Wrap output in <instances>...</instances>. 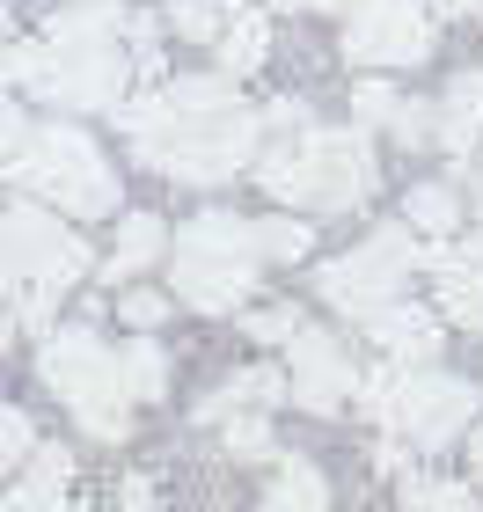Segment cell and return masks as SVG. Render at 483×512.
Here are the masks:
<instances>
[{
	"label": "cell",
	"mask_w": 483,
	"mask_h": 512,
	"mask_svg": "<svg viewBox=\"0 0 483 512\" xmlns=\"http://www.w3.org/2000/svg\"><path fill=\"white\" fill-rule=\"evenodd\" d=\"M359 410L374 417L388 439H403V447H454V439L476 425L483 388L440 374V366H396L388 359L381 374H366Z\"/></svg>",
	"instance_id": "8992f818"
},
{
	"label": "cell",
	"mask_w": 483,
	"mask_h": 512,
	"mask_svg": "<svg viewBox=\"0 0 483 512\" xmlns=\"http://www.w3.org/2000/svg\"><path fill=\"white\" fill-rule=\"evenodd\" d=\"M418 264H432L425 235H418L410 220H388V227H374L359 249L330 256V264L315 271V286H322V300H330L337 315L374 322L381 308H396V300H403V286H410V271H418Z\"/></svg>",
	"instance_id": "ba28073f"
},
{
	"label": "cell",
	"mask_w": 483,
	"mask_h": 512,
	"mask_svg": "<svg viewBox=\"0 0 483 512\" xmlns=\"http://www.w3.org/2000/svg\"><path fill=\"white\" fill-rule=\"evenodd\" d=\"M118 315L132 322V330H161V322H169V293H125Z\"/></svg>",
	"instance_id": "f546056e"
},
{
	"label": "cell",
	"mask_w": 483,
	"mask_h": 512,
	"mask_svg": "<svg viewBox=\"0 0 483 512\" xmlns=\"http://www.w3.org/2000/svg\"><path fill=\"white\" fill-rule=\"evenodd\" d=\"M161 256H169V227H161L154 213H125L118 242H110V256H103V278H140L147 264H161Z\"/></svg>",
	"instance_id": "ac0fdd59"
},
{
	"label": "cell",
	"mask_w": 483,
	"mask_h": 512,
	"mask_svg": "<svg viewBox=\"0 0 483 512\" xmlns=\"http://www.w3.org/2000/svg\"><path fill=\"white\" fill-rule=\"evenodd\" d=\"M257 235H264V264H293V256L315 249V227L308 220H257Z\"/></svg>",
	"instance_id": "484cf974"
},
{
	"label": "cell",
	"mask_w": 483,
	"mask_h": 512,
	"mask_svg": "<svg viewBox=\"0 0 483 512\" xmlns=\"http://www.w3.org/2000/svg\"><path fill=\"white\" fill-rule=\"evenodd\" d=\"M366 337H374L396 366H432V359H440V322H432L425 308H410V300L381 308L374 322H366Z\"/></svg>",
	"instance_id": "4fadbf2b"
},
{
	"label": "cell",
	"mask_w": 483,
	"mask_h": 512,
	"mask_svg": "<svg viewBox=\"0 0 483 512\" xmlns=\"http://www.w3.org/2000/svg\"><path fill=\"white\" fill-rule=\"evenodd\" d=\"M279 8H322V15H352L359 0H279Z\"/></svg>",
	"instance_id": "1f68e13d"
},
{
	"label": "cell",
	"mask_w": 483,
	"mask_h": 512,
	"mask_svg": "<svg viewBox=\"0 0 483 512\" xmlns=\"http://www.w3.org/2000/svg\"><path fill=\"white\" fill-rule=\"evenodd\" d=\"M403 512H483V498L469 483H447V476H396Z\"/></svg>",
	"instance_id": "7402d4cb"
},
{
	"label": "cell",
	"mask_w": 483,
	"mask_h": 512,
	"mask_svg": "<svg viewBox=\"0 0 483 512\" xmlns=\"http://www.w3.org/2000/svg\"><path fill=\"white\" fill-rule=\"evenodd\" d=\"M476 213H483V183H476ZM469 256H483V235H476V242H469Z\"/></svg>",
	"instance_id": "836d02e7"
},
{
	"label": "cell",
	"mask_w": 483,
	"mask_h": 512,
	"mask_svg": "<svg viewBox=\"0 0 483 512\" xmlns=\"http://www.w3.org/2000/svg\"><path fill=\"white\" fill-rule=\"evenodd\" d=\"M118 505H125V512H154V483H147V476H125V483H118Z\"/></svg>",
	"instance_id": "4dcf8cb0"
},
{
	"label": "cell",
	"mask_w": 483,
	"mask_h": 512,
	"mask_svg": "<svg viewBox=\"0 0 483 512\" xmlns=\"http://www.w3.org/2000/svg\"><path fill=\"white\" fill-rule=\"evenodd\" d=\"M286 395H293V374H279V366H242L235 381H220L198 403V417L205 425H227L235 410H271V403H286Z\"/></svg>",
	"instance_id": "5bb4252c"
},
{
	"label": "cell",
	"mask_w": 483,
	"mask_h": 512,
	"mask_svg": "<svg viewBox=\"0 0 483 512\" xmlns=\"http://www.w3.org/2000/svg\"><path fill=\"white\" fill-rule=\"evenodd\" d=\"M227 22H235V0H176L169 8V30L191 37V44H220Z\"/></svg>",
	"instance_id": "cb8c5ba5"
},
{
	"label": "cell",
	"mask_w": 483,
	"mask_h": 512,
	"mask_svg": "<svg viewBox=\"0 0 483 512\" xmlns=\"http://www.w3.org/2000/svg\"><path fill=\"white\" fill-rule=\"evenodd\" d=\"M432 52V8L425 0H359L344 22L352 66H418Z\"/></svg>",
	"instance_id": "9c48e42d"
},
{
	"label": "cell",
	"mask_w": 483,
	"mask_h": 512,
	"mask_svg": "<svg viewBox=\"0 0 483 512\" xmlns=\"http://www.w3.org/2000/svg\"><path fill=\"white\" fill-rule=\"evenodd\" d=\"M352 110H359V125H396V110H403V96L388 81H366L359 96H352Z\"/></svg>",
	"instance_id": "f1b7e54d"
},
{
	"label": "cell",
	"mask_w": 483,
	"mask_h": 512,
	"mask_svg": "<svg viewBox=\"0 0 483 512\" xmlns=\"http://www.w3.org/2000/svg\"><path fill=\"white\" fill-rule=\"evenodd\" d=\"M213 52H220V66H227V74H257V66H264V52H271V22H264V8H235V22H227V37L213 44Z\"/></svg>",
	"instance_id": "ffe728a7"
},
{
	"label": "cell",
	"mask_w": 483,
	"mask_h": 512,
	"mask_svg": "<svg viewBox=\"0 0 483 512\" xmlns=\"http://www.w3.org/2000/svg\"><path fill=\"white\" fill-rule=\"evenodd\" d=\"M96 249L74 227H59V213H44L37 198H15L0 213V271H8V300H15V330H44L66 286H81Z\"/></svg>",
	"instance_id": "277c9868"
},
{
	"label": "cell",
	"mask_w": 483,
	"mask_h": 512,
	"mask_svg": "<svg viewBox=\"0 0 483 512\" xmlns=\"http://www.w3.org/2000/svg\"><path fill=\"white\" fill-rule=\"evenodd\" d=\"M403 220L418 227L425 242H447L454 227H462V198H454V183H418V191L403 198Z\"/></svg>",
	"instance_id": "44dd1931"
},
{
	"label": "cell",
	"mask_w": 483,
	"mask_h": 512,
	"mask_svg": "<svg viewBox=\"0 0 483 512\" xmlns=\"http://www.w3.org/2000/svg\"><path fill=\"white\" fill-rule=\"evenodd\" d=\"M118 366H125V395H132V403H154V395H169V359H161L154 337H132L125 352H118Z\"/></svg>",
	"instance_id": "603a6c76"
},
{
	"label": "cell",
	"mask_w": 483,
	"mask_h": 512,
	"mask_svg": "<svg viewBox=\"0 0 483 512\" xmlns=\"http://www.w3.org/2000/svg\"><path fill=\"white\" fill-rule=\"evenodd\" d=\"M37 374L44 388L59 395L66 410L81 417L88 439H132V395H125V366L118 352L88 330V322H74V330H44V352H37Z\"/></svg>",
	"instance_id": "52a82bcc"
},
{
	"label": "cell",
	"mask_w": 483,
	"mask_h": 512,
	"mask_svg": "<svg viewBox=\"0 0 483 512\" xmlns=\"http://www.w3.org/2000/svg\"><path fill=\"white\" fill-rule=\"evenodd\" d=\"M220 447L235 454V461H271L279 447H271V425H264V410H235L220 425Z\"/></svg>",
	"instance_id": "d4e9b609"
},
{
	"label": "cell",
	"mask_w": 483,
	"mask_h": 512,
	"mask_svg": "<svg viewBox=\"0 0 483 512\" xmlns=\"http://www.w3.org/2000/svg\"><path fill=\"white\" fill-rule=\"evenodd\" d=\"M8 183L22 198L52 205L66 220H110L118 213V169L103 161V147L81 125H37L30 147L8 154Z\"/></svg>",
	"instance_id": "5b68a950"
},
{
	"label": "cell",
	"mask_w": 483,
	"mask_h": 512,
	"mask_svg": "<svg viewBox=\"0 0 483 512\" xmlns=\"http://www.w3.org/2000/svg\"><path fill=\"white\" fill-rule=\"evenodd\" d=\"M0 461H37V425H30V410H0Z\"/></svg>",
	"instance_id": "4316f807"
},
{
	"label": "cell",
	"mask_w": 483,
	"mask_h": 512,
	"mask_svg": "<svg viewBox=\"0 0 483 512\" xmlns=\"http://www.w3.org/2000/svg\"><path fill=\"white\" fill-rule=\"evenodd\" d=\"M301 330H308L301 308H257V315H249V337H257V344H293Z\"/></svg>",
	"instance_id": "83f0119b"
},
{
	"label": "cell",
	"mask_w": 483,
	"mask_h": 512,
	"mask_svg": "<svg viewBox=\"0 0 483 512\" xmlns=\"http://www.w3.org/2000/svg\"><path fill=\"white\" fill-rule=\"evenodd\" d=\"M432 264H440V315L483 337V256H469V249L462 256L432 249Z\"/></svg>",
	"instance_id": "9a60e30c"
},
{
	"label": "cell",
	"mask_w": 483,
	"mask_h": 512,
	"mask_svg": "<svg viewBox=\"0 0 483 512\" xmlns=\"http://www.w3.org/2000/svg\"><path fill=\"white\" fill-rule=\"evenodd\" d=\"M118 125H125L132 154H140L154 176L198 183V191H213V183H235L249 161H264V154H257L264 118H257V110H242L235 81H220V74L169 81L161 96L125 103Z\"/></svg>",
	"instance_id": "6da1fadb"
},
{
	"label": "cell",
	"mask_w": 483,
	"mask_h": 512,
	"mask_svg": "<svg viewBox=\"0 0 483 512\" xmlns=\"http://www.w3.org/2000/svg\"><path fill=\"white\" fill-rule=\"evenodd\" d=\"M447 15H483V0H440Z\"/></svg>",
	"instance_id": "d6a6232c"
},
{
	"label": "cell",
	"mask_w": 483,
	"mask_h": 512,
	"mask_svg": "<svg viewBox=\"0 0 483 512\" xmlns=\"http://www.w3.org/2000/svg\"><path fill=\"white\" fill-rule=\"evenodd\" d=\"M257 183L293 213H352V205L374 198L381 169L359 125H308L257 161Z\"/></svg>",
	"instance_id": "3957f363"
},
{
	"label": "cell",
	"mask_w": 483,
	"mask_h": 512,
	"mask_svg": "<svg viewBox=\"0 0 483 512\" xmlns=\"http://www.w3.org/2000/svg\"><path fill=\"white\" fill-rule=\"evenodd\" d=\"M176 249H205V256H242V264H264L257 220H235V213H198V220L176 235Z\"/></svg>",
	"instance_id": "e0dca14e"
},
{
	"label": "cell",
	"mask_w": 483,
	"mask_h": 512,
	"mask_svg": "<svg viewBox=\"0 0 483 512\" xmlns=\"http://www.w3.org/2000/svg\"><path fill=\"white\" fill-rule=\"evenodd\" d=\"M0 512H81V498H74V454H66V447H37L30 476L8 491Z\"/></svg>",
	"instance_id": "7c38bea8"
},
{
	"label": "cell",
	"mask_w": 483,
	"mask_h": 512,
	"mask_svg": "<svg viewBox=\"0 0 483 512\" xmlns=\"http://www.w3.org/2000/svg\"><path fill=\"white\" fill-rule=\"evenodd\" d=\"M169 286L183 308L198 315H235L249 293H257V264H242V256H205V249H176L169 256Z\"/></svg>",
	"instance_id": "8fae6325"
},
{
	"label": "cell",
	"mask_w": 483,
	"mask_h": 512,
	"mask_svg": "<svg viewBox=\"0 0 483 512\" xmlns=\"http://www.w3.org/2000/svg\"><path fill=\"white\" fill-rule=\"evenodd\" d=\"M118 37H132V15L110 8V0H81V8L52 15L44 44H15L8 81L37 88V96L59 103V110H125L132 59H125Z\"/></svg>",
	"instance_id": "7a4b0ae2"
},
{
	"label": "cell",
	"mask_w": 483,
	"mask_h": 512,
	"mask_svg": "<svg viewBox=\"0 0 483 512\" xmlns=\"http://www.w3.org/2000/svg\"><path fill=\"white\" fill-rule=\"evenodd\" d=\"M476 139H483V74L469 66V74H454L447 96H440V147L469 161Z\"/></svg>",
	"instance_id": "2e32d148"
},
{
	"label": "cell",
	"mask_w": 483,
	"mask_h": 512,
	"mask_svg": "<svg viewBox=\"0 0 483 512\" xmlns=\"http://www.w3.org/2000/svg\"><path fill=\"white\" fill-rule=\"evenodd\" d=\"M264 512H330V483H322L315 461H279L264 483Z\"/></svg>",
	"instance_id": "d6986e66"
},
{
	"label": "cell",
	"mask_w": 483,
	"mask_h": 512,
	"mask_svg": "<svg viewBox=\"0 0 483 512\" xmlns=\"http://www.w3.org/2000/svg\"><path fill=\"white\" fill-rule=\"evenodd\" d=\"M286 352H293V403L315 410V417H337L366 388V374L344 352V337H330V330H301Z\"/></svg>",
	"instance_id": "30bf717a"
}]
</instances>
